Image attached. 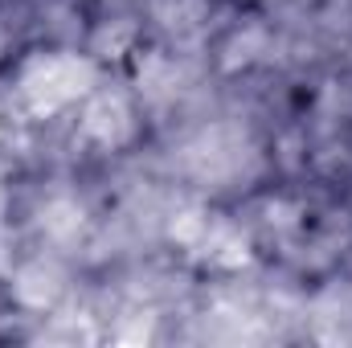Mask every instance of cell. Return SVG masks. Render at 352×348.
<instances>
[{"label": "cell", "instance_id": "obj_5", "mask_svg": "<svg viewBox=\"0 0 352 348\" xmlns=\"http://www.w3.org/2000/svg\"><path fill=\"white\" fill-rule=\"evenodd\" d=\"M270 54V29L266 25H242L226 37L221 45V66L226 70H246Z\"/></svg>", "mask_w": 352, "mask_h": 348}, {"label": "cell", "instance_id": "obj_6", "mask_svg": "<svg viewBox=\"0 0 352 348\" xmlns=\"http://www.w3.org/2000/svg\"><path fill=\"white\" fill-rule=\"evenodd\" d=\"M82 226H87V217H82V205H78L74 197H54V201H45V209H41V234H45L50 242L66 246V242H74V238L82 234Z\"/></svg>", "mask_w": 352, "mask_h": 348}, {"label": "cell", "instance_id": "obj_3", "mask_svg": "<svg viewBox=\"0 0 352 348\" xmlns=\"http://www.w3.org/2000/svg\"><path fill=\"white\" fill-rule=\"evenodd\" d=\"M140 131V119H135V107L123 90L111 87H94L82 98V111H78V140L98 148V152H119L135 140Z\"/></svg>", "mask_w": 352, "mask_h": 348}, {"label": "cell", "instance_id": "obj_1", "mask_svg": "<svg viewBox=\"0 0 352 348\" xmlns=\"http://www.w3.org/2000/svg\"><path fill=\"white\" fill-rule=\"evenodd\" d=\"M98 87V66L70 50H41L16 66L12 98L29 119H54Z\"/></svg>", "mask_w": 352, "mask_h": 348}, {"label": "cell", "instance_id": "obj_4", "mask_svg": "<svg viewBox=\"0 0 352 348\" xmlns=\"http://www.w3.org/2000/svg\"><path fill=\"white\" fill-rule=\"evenodd\" d=\"M12 295H16V303L29 307V312H54L58 299L66 295V279H62V270H58L54 262L37 259V262H29V266L16 270Z\"/></svg>", "mask_w": 352, "mask_h": 348}, {"label": "cell", "instance_id": "obj_2", "mask_svg": "<svg viewBox=\"0 0 352 348\" xmlns=\"http://www.w3.org/2000/svg\"><path fill=\"white\" fill-rule=\"evenodd\" d=\"M180 164L201 184H234V180H246L250 173H258V152L242 127L213 123L180 148Z\"/></svg>", "mask_w": 352, "mask_h": 348}, {"label": "cell", "instance_id": "obj_7", "mask_svg": "<svg viewBox=\"0 0 352 348\" xmlns=\"http://www.w3.org/2000/svg\"><path fill=\"white\" fill-rule=\"evenodd\" d=\"M131 45H135V25H131V21H123V17L102 21V25L94 29V37H90L94 58H123Z\"/></svg>", "mask_w": 352, "mask_h": 348}]
</instances>
